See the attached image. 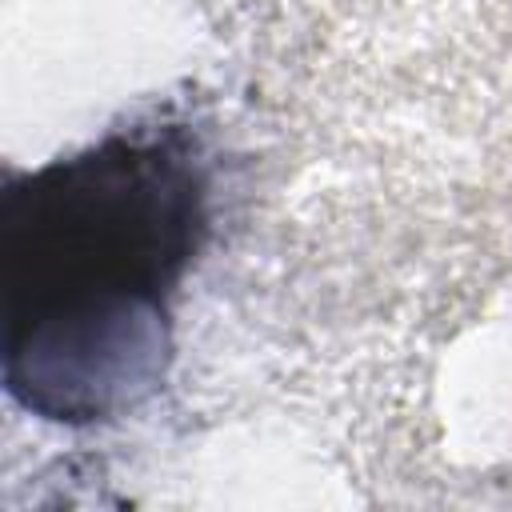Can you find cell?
I'll return each instance as SVG.
<instances>
[{
  "instance_id": "1",
  "label": "cell",
  "mask_w": 512,
  "mask_h": 512,
  "mask_svg": "<svg viewBox=\"0 0 512 512\" xmlns=\"http://www.w3.org/2000/svg\"><path fill=\"white\" fill-rule=\"evenodd\" d=\"M208 236L188 124H136L0 192L4 388L40 420L100 424L164 388L172 296Z\"/></svg>"
}]
</instances>
